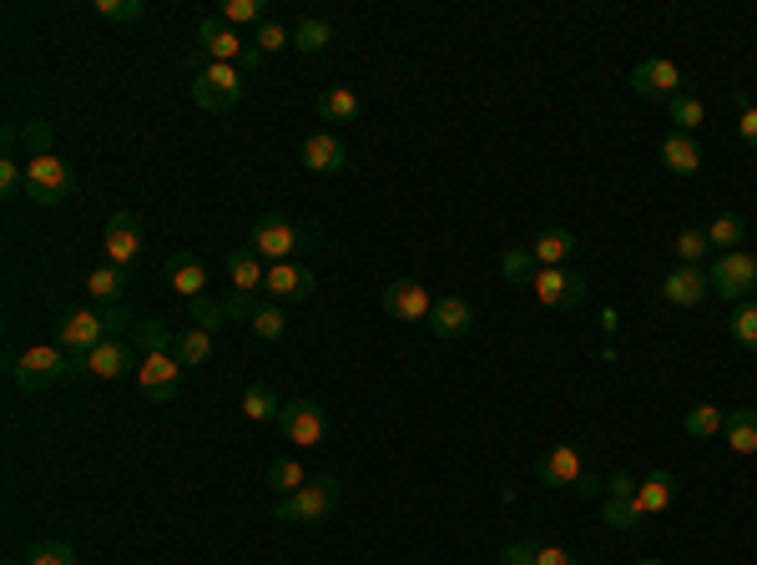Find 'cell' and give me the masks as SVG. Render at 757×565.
<instances>
[{
    "instance_id": "6da1fadb",
    "label": "cell",
    "mask_w": 757,
    "mask_h": 565,
    "mask_svg": "<svg viewBox=\"0 0 757 565\" xmlns=\"http://www.w3.org/2000/svg\"><path fill=\"white\" fill-rule=\"evenodd\" d=\"M81 374H87L81 359L66 354L61 344L26 348L21 359H11V384L21 394H46V389H56V384H66V378H81Z\"/></svg>"
},
{
    "instance_id": "7a4b0ae2",
    "label": "cell",
    "mask_w": 757,
    "mask_h": 565,
    "mask_svg": "<svg viewBox=\"0 0 757 565\" xmlns=\"http://www.w3.org/2000/svg\"><path fill=\"white\" fill-rule=\"evenodd\" d=\"M248 247L262 262H298V253L313 247V228L293 222L288 213H262L248 232Z\"/></svg>"
},
{
    "instance_id": "3957f363",
    "label": "cell",
    "mask_w": 757,
    "mask_h": 565,
    "mask_svg": "<svg viewBox=\"0 0 757 565\" xmlns=\"http://www.w3.org/2000/svg\"><path fill=\"white\" fill-rule=\"evenodd\" d=\"M338 495H344V490H338V479H334V475H313L298 495L278 500L273 515H278L283 525H319V521H329V515L338 510Z\"/></svg>"
},
{
    "instance_id": "277c9868",
    "label": "cell",
    "mask_w": 757,
    "mask_h": 565,
    "mask_svg": "<svg viewBox=\"0 0 757 565\" xmlns=\"http://www.w3.org/2000/svg\"><path fill=\"white\" fill-rule=\"evenodd\" d=\"M76 192V172L72 162H61L56 152H41V157L26 162V197L41 207H61Z\"/></svg>"
},
{
    "instance_id": "5b68a950",
    "label": "cell",
    "mask_w": 757,
    "mask_h": 565,
    "mask_svg": "<svg viewBox=\"0 0 757 565\" xmlns=\"http://www.w3.org/2000/svg\"><path fill=\"white\" fill-rule=\"evenodd\" d=\"M192 102L203 112L222 116L243 102V72L238 66H222V61H207L203 72H192Z\"/></svg>"
},
{
    "instance_id": "8992f818",
    "label": "cell",
    "mask_w": 757,
    "mask_h": 565,
    "mask_svg": "<svg viewBox=\"0 0 757 565\" xmlns=\"http://www.w3.org/2000/svg\"><path fill=\"white\" fill-rule=\"evenodd\" d=\"M707 283H713L717 298H728V304H747L757 298V258L753 253H717V262L707 268Z\"/></svg>"
},
{
    "instance_id": "52a82bcc",
    "label": "cell",
    "mask_w": 757,
    "mask_h": 565,
    "mask_svg": "<svg viewBox=\"0 0 757 565\" xmlns=\"http://www.w3.org/2000/svg\"><path fill=\"white\" fill-rule=\"evenodd\" d=\"M313 288H319V278L308 262H268V273H262L268 304H304V298H313Z\"/></svg>"
},
{
    "instance_id": "ba28073f",
    "label": "cell",
    "mask_w": 757,
    "mask_h": 565,
    "mask_svg": "<svg viewBox=\"0 0 757 565\" xmlns=\"http://www.w3.org/2000/svg\"><path fill=\"white\" fill-rule=\"evenodd\" d=\"M530 288H536V298L546 308H555V313H570V308L586 304V278L576 273V268H536Z\"/></svg>"
},
{
    "instance_id": "9c48e42d",
    "label": "cell",
    "mask_w": 757,
    "mask_h": 565,
    "mask_svg": "<svg viewBox=\"0 0 757 565\" xmlns=\"http://www.w3.org/2000/svg\"><path fill=\"white\" fill-rule=\"evenodd\" d=\"M378 304H384L389 319H405V323H429V313H435V298H429V288L420 278H394Z\"/></svg>"
},
{
    "instance_id": "30bf717a",
    "label": "cell",
    "mask_w": 757,
    "mask_h": 565,
    "mask_svg": "<svg viewBox=\"0 0 757 565\" xmlns=\"http://www.w3.org/2000/svg\"><path fill=\"white\" fill-rule=\"evenodd\" d=\"M631 87H637V97H646V102H671V97H682L687 91V76L677 72V61L652 56L631 72Z\"/></svg>"
},
{
    "instance_id": "8fae6325",
    "label": "cell",
    "mask_w": 757,
    "mask_h": 565,
    "mask_svg": "<svg viewBox=\"0 0 757 565\" xmlns=\"http://www.w3.org/2000/svg\"><path fill=\"white\" fill-rule=\"evenodd\" d=\"M278 429L288 435V445L308 450V445H323V435H329V414H323L313 399H293V405H283V414H278Z\"/></svg>"
},
{
    "instance_id": "7c38bea8",
    "label": "cell",
    "mask_w": 757,
    "mask_h": 565,
    "mask_svg": "<svg viewBox=\"0 0 757 565\" xmlns=\"http://www.w3.org/2000/svg\"><path fill=\"white\" fill-rule=\"evenodd\" d=\"M106 323H102V308H72L66 319H61V348L76 354V359H87L97 344H106Z\"/></svg>"
},
{
    "instance_id": "4fadbf2b",
    "label": "cell",
    "mask_w": 757,
    "mask_h": 565,
    "mask_svg": "<svg viewBox=\"0 0 757 565\" xmlns=\"http://www.w3.org/2000/svg\"><path fill=\"white\" fill-rule=\"evenodd\" d=\"M146 247V228L137 213H112L106 222V262H117V268H131V262L142 258Z\"/></svg>"
},
{
    "instance_id": "5bb4252c",
    "label": "cell",
    "mask_w": 757,
    "mask_h": 565,
    "mask_svg": "<svg viewBox=\"0 0 757 565\" xmlns=\"http://www.w3.org/2000/svg\"><path fill=\"white\" fill-rule=\"evenodd\" d=\"M137 384H142V394L152 405H167L177 394V384H182V363H177L172 354H146V359L137 363Z\"/></svg>"
},
{
    "instance_id": "9a60e30c",
    "label": "cell",
    "mask_w": 757,
    "mask_h": 565,
    "mask_svg": "<svg viewBox=\"0 0 757 565\" xmlns=\"http://www.w3.org/2000/svg\"><path fill=\"white\" fill-rule=\"evenodd\" d=\"M192 36H197V51H203L207 61H222V66H238V61H243V51H248V46H243V36H238L233 26H222L218 15H213V21H203V26L192 30Z\"/></svg>"
},
{
    "instance_id": "2e32d148",
    "label": "cell",
    "mask_w": 757,
    "mask_h": 565,
    "mask_svg": "<svg viewBox=\"0 0 757 565\" xmlns=\"http://www.w3.org/2000/svg\"><path fill=\"white\" fill-rule=\"evenodd\" d=\"M707 293H713V283H707V268H687V262H677V268L667 273V283H662V304L697 308Z\"/></svg>"
},
{
    "instance_id": "e0dca14e",
    "label": "cell",
    "mask_w": 757,
    "mask_h": 565,
    "mask_svg": "<svg viewBox=\"0 0 757 565\" xmlns=\"http://www.w3.org/2000/svg\"><path fill=\"white\" fill-rule=\"evenodd\" d=\"M536 475H540V485H551V490H561V485H581V475H586V464H581V450L576 445H555V450H546L536 460Z\"/></svg>"
},
{
    "instance_id": "ac0fdd59",
    "label": "cell",
    "mask_w": 757,
    "mask_h": 565,
    "mask_svg": "<svg viewBox=\"0 0 757 565\" xmlns=\"http://www.w3.org/2000/svg\"><path fill=\"white\" fill-rule=\"evenodd\" d=\"M304 167L319 177H334L349 167V142L344 137H334V131H313L304 142Z\"/></svg>"
},
{
    "instance_id": "d6986e66",
    "label": "cell",
    "mask_w": 757,
    "mask_h": 565,
    "mask_svg": "<svg viewBox=\"0 0 757 565\" xmlns=\"http://www.w3.org/2000/svg\"><path fill=\"white\" fill-rule=\"evenodd\" d=\"M137 363H142V359H137L121 338H106V344H97L87 359H81V369H87L91 378H121V374H131Z\"/></svg>"
},
{
    "instance_id": "ffe728a7",
    "label": "cell",
    "mask_w": 757,
    "mask_h": 565,
    "mask_svg": "<svg viewBox=\"0 0 757 565\" xmlns=\"http://www.w3.org/2000/svg\"><path fill=\"white\" fill-rule=\"evenodd\" d=\"M162 278H167V288L177 293V298H203V288H207V268H203V258H192V253H172L167 258V268H162Z\"/></svg>"
},
{
    "instance_id": "44dd1931",
    "label": "cell",
    "mask_w": 757,
    "mask_h": 565,
    "mask_svg": "<svg viewBox=\"0 0 757 565\" xmlns=\"http://www.w3.org/2000/svg\"><path fill=\"white\" fill-rule=\"evenodd\" d=\"M470 323H475V308L460 298V293H450V298H435V313H429V329H435L439 338H460L470 334Z\"/></svg>"
},
{
    "instance_id": "7402d4cb",
    "label": "cell",
    "mask_w": 757,
    "mask_h": 565,
    "mask_svg": "<svg viewBox=\"0 0 757 565\" xmlns=\"http://www.w3.org/2000/svg\"><path fill=\"white\" fill-rule=\"evenodd\" d=\"M662 167L677 177H692L702 167V146L692 142L687 131H667V137H662Z\"/></svg>"
},
{
    "instance_id": "603a6c76",
    "label": "cell",
    "mask_w": 757,
    "mask_h": 565,
    "mask_svg": "<svg viewBox=\"0 0 757 565\" xmlns=\"http://www.w3.org/2000/svg\"><path fill=\"white\" fill-rule=\"evenodd\" d=\"M262 273H268V262H262L248 243L228 253V278H233V293H262Z\"/></svg>"
},
{
    "instance_id": "cb8c5ba5",
    "label": "cell",
    "mask_w": 757,
    "mask_h": 565,
    "mask_svg": "<svg viewBox=\"0 0 757 565\" xmlns=\"http://www.w3.org/2000/svg\"><path fill=\"white\" fill-rule=\"evenodd\" d=\"M671 500H677V479L667 475V470H652V475L637 485V505L641 515H667Z\"/></svg>"
},
{
    "instance_id": "d4e9b609",
    "label": "cell",
    "mask_w": 757,
    "mask_h": 565,
    "mask_svg": "<svg viewBox=\"0 0 757 565\" xmlns=\"http://www.w3.org/2000/svg\"><path fill=\"white\" fill-rule=\"evenodd\" d=\"M707 243H713V253H737V247L747 243V218L743 213H717L713 222H707Z\"/></svg>"
},
{
    "instance_id": "484cf974",
    "label": "cell",
    "mask_w": 757,
    "mask_h": 565,
    "mask_svg": "<svg viewBox=\"0 0 757 565\" xmlns=\"http://www.w3.org/2000/svg\"><path fill=\"white\" fill-rule=\"evenodd\" d=\"M530 253H536L540 268H566V258L576 253V237H570L566 228H546V232H536Z\"/></svg>"
},
{
    "instance_id": "4316f807",
    "label": "cell",
    "mask_w": 757,
    "mask_h": 565,
    "mask_svg": "<svg viewBox=\"0 0 757 565\" xmlns=\"http://www.w3.org/2000/svg\"><path fill=\"white\" fill-rule=\"evenodd\" d=\"M87 288L97 304H121V293H127V268H117V262H102V268H91Z\"/></svg>"
},
{
    "instance_id": "83f0119b",
    "label": "cell",
    "mask_w": 757,
    "mask_h": 565,
    "mask_svg": "<svg viewBox=\"0 0 757 565\" xmlns=\"http://www.w3.org/2000/svg\"><path fill=\"white\" fill-rule=\"evenodd\" d=\"M722 435H728L732 454H757V409H732Z\"/></svg>"
},
{
    "instance_id": "f1b7e54d",
    "label": "cell",
    "mask_w": 757,
    "mask_h": 565,
    "mask_svg": "<svg viewBox=\"0 0 757 565\" xmlns=\"http://www.w3.org/2000/svg\"><path fill=\"white\" fill-rule=\"evenodd\" d=\"M329 41H334V26H329V21H319V15H304V21L293 26V51H304V56H319V51H329Z\"/></svg>"
},
{
    "instance_id": "f546056e",
    "label": "cell",
    "mask_w": 757,
    "mask_h": 565,
    "mask_svg": "<svg viewBox=\"0 0 757 565\" xmlns=\"http://www.w3.org/2000/svg\"><path fill=\"white\" fill-rule=\"evenodd\" d=\"M172 359L182 363V369H197V363H207V359H213V334H207V329H182V334H177Z\"/></svg>"
},
{
    "instance_id": "4dcf8cb0",
    "label": "cell",
    "mask_w": 757,
    "mask_h": 565,
    "mask_svg": "<svg viewBox=\"0 0 757 565\" xmlns=\"http://www.w3.org/2000/svg\"><path fill=\"white\" fill-rule=\"evenodd\" d=\"M682 429L692 439H717L722 429H728V414H722L717 405H692L687 409V420H682Z\"/></svg>"
},
{
    "instance_id": "1f68e13d",
    "label": "cell",
    "mask_w": 757,
    "mask_h": 565,
    "mask_svg": "<svg viewBox=\"0 0 757 565\" xmlns=\"http://www.w3.org/2000/svg\"><path fill=\"white\" fill-rule=\"evenodd\" d=\"M308 479H313V475H308V470H304V464H298V460H273V464H268V485H273V495H278V500H288V495H298V490H304V485H308Z\"/></svg>"
},
{
    "instance_id": "d6a6232c",
    "label": "cell",
    "mask_w": 757,
    "mask_h": 565,
    "mask_svg": "<svg viewBox=\"0 0 757 565\" xmlns=\"http://www.w3.org/2000/svg\"><path fill=\"white\" fill-rule=\"evenodd\" d=\"M359 112H364V102H359L354 91H344V87L319 91V116L323 121H354Z\"/></svg>"
},
{
    "instance_id": "836d02e7",
    "label": "cell",
    "mask_w": 757,
    "mask_h": 565,
    "mask_svg": "<svg viewBox=\"0 0 757 565\" xmlns=\"http://www.w3.org/2000/svg\"><path fill=\"white\" fill-rule=\"evenodd\" d=\"M243 414H248L253 424H278L283 405H278V394L268 389V384H248V394H243Z\"/></svg>"
},
{
    "instance_id": "e575fe53",
    "label": "cell",
    "mask_w": 757,
    "mask_h": 565,
    "mask_svg": "<svg viewBox=\"0 0 757 565\" xmlns=\"http://www.w3.org/2000/svg\"><path fill=\"white\" fill-rule=\"evenodd\" d=\"M728 334L737 348H747V354H757V298H747V304L732 308V323H728Z\"/></svg>"
},
{
    "instance_id": "d590c367",
    "label": "cell",
    "mask_w": 757,
    "mask_h": 565,
    "mask_svg": "<svg viewBox=\"0 0 757 565\" xmlns=\"http://www.w3.org/2000/svg\"><path fill=\"white\" fill-rule=\"evenodd\" d=\"M253 334L262 338V344H278V338L288 334V319H283V304H268V298H262L258 304V313H253Z\"/></svg>"
},
{
    "instance_id": "8d00e7d4",
    "label": "cell",
    "mask_w": 757,
    "mask_h": 565,
    "mask_svg": "<svg viewBox=\"0 0 757 565\" xmlns=\"http://www.w3.org/2000/svg\"><path fill=\"white\" fill-rule=\"evenodd\" d=\"M222 26H262L268 21V5L262 0H222V11H218Z\"/></svg>"
},
{
    "instance_id": "74e56055",
    "label": "cell",
    "mask_w": 757,
    "mask_h": 565,
    "mask_svg": "<svg viewBox=\"0 0 757 565\" xmlns=\"http://www.w3.org/2000/svg\"><path fill=\"white\" fill-rule=\"evenodd\" d=\"M671 121H677L671 131H687V137H692V131L707 121V106H702L692 91H682V97H671Z\"/></svg>"
},
{
    "instance_id": "f35d334b",
    "label": "cell",
    "mask_w": 757,
    "mask_h": 565,
    "mask_svg": "<svg viewBox=\"0 0 757 565\" xmlns=\"http://www.w3.org/2000/svg\"><path fill=\"white\" fill-rule=\"evenodd\" d=\"M188 323H192V329L218 334L222 323H228V313H222V298H207V293H203V298H192V304H188Z\"/></svg>"
},
{
    "instance_id": "ab89813d",
    "label": "cell",
    "mask_w": 757,
    "mask_h": 565,
    "mask_svg": "<svg viewBox=\"0 0 757 565\" xmlns=\"http://www.w3.org/2000/svg\"><path fill=\"white\" fill-rule=\"evenodd\" d=\"M137 348H142V359H146V354H172V348H177V334L167 329V323H157V319H152V323H137Z\"/></svg>"
},
{
    "instance_id": "60d3db41",
    "label": "cell",
    "mask_w": 757,
    "mask_h": 565,
    "mask_svg": "<svg viewBox=\"0 0 757 565\" xmlns=\"http://www.w3.org/2000/svg\"><path fill=\"white\" fill-rule=\"evenodd\" d=\"M671 253H677V262H687V268H702V258L713 253V243H707V232L687 228V232H677V243H671Z\"/></svg>"
},
{
    "instance_id": "b9f144b4",
    "label": "cell",
    "mask_w": 757,
    "mask_h": 565,
    "mask_svg": "<svg viewBox=\"0 0 757 565\" xmlns=\"http://www.w3.org/2000/svg\"><path fill=\"white\" fill-rule=\"evenodd\" d=\"M601 521L612 525V530H637L646 515H641L637 495H631V500H606V505H601Z\"/></svg>"
},
{
    "instance_id": "7bdbcfd3",
    "label": "cell",
    "mask_w": 757,
    "mask_h": 565,
    "mask_svg": "<svg viewBox=\"0 0 757 565\" xmlns=\"http://www.w3.org/2000/svg\"><path fill=\"white\" fill-rule=\"evenodd\" d=\"M536 253H530V247H510L505 258H500V273L510 278V283H530V278H536Z\"/></svg>"
},
{
    "instance_id": "ee69618b",
    "label": "cell",
    "mask_w": 757,
    "mask_h": 565,
    "mask_svg": "<svg viewBox=\"0 0 757 565\" xmlns=\"http://www.w3.org/2000/svg\"><path fill=\"white\" fill-rule=\"evenodd\" d=\"M26 565H76V551H72V540H41L36 551H30Z\"/></svg>"
},
{
    "instance_id": "f6af8a7d",
    "label": "cell",
    "mask_w": 757,
    "mask_h": 565,
    "mask_svg": "<svg viewBox=\"0 0 757 565\" xmlns=\"http://www.w3.org/2000/svg\"><path fill=\"white\" fill-rule=\"evenodd\" d=\"M253 46H258L262 56H278L283 46H293V30H288V26H278V21H262L258 36H253Z\"/></svg>"
},
{
    "instance_id": "bcb514c9",
    "label": "cell",
    "mask_w": 757,
    "mask_h": 565,
    "mask_svg": "<svg viewBox=\"0 0 757 565\" xmlns=\"http://www.w3.org/2000/svg\"><path fill=\"white\" fill-rule=\"evenodd\" d=\"M91 11L102 15V21H142L146 5H142V0H97Z\"/></svg>"
},
{
    "instance_id": "7dc6e473",
    "label": "cell",
    "mask_w": 757,
    "mask_h": 565,
    "mask_svg": "<svg viewBox=\"0 0 757 565\" xmlns=\"http://www.w3.org/2000/svg\"><path fill=\"white\" fill-rule=\"evenodd\" d=\"M258 304H262L258 293H233V288L222 293V313H228V323H233V319H253Z\"/></svg>"
},
{
    "instance_id": "c3c4849f",
    "label": "cell",
    "mask_w": 757,
    "mask_h": 565,
    "mask_svg": "<svg viewBox=\"0 0 757 565\" xmlns=\"http://www.w3.org/2000/svg\"><path fill=\"white\" fill-rule=\"evenodd\" d=\"M0 192H5V197L26 192V162H15L11 152H5V162H0Z\"/></svg>"
},
{
    "instance_id": "681fc988",
    "label": "cell",
    "mask_w": 757,
    "mask_h": 565,
    "mask_svg": "<svg viewBox=\"0 0 757 565\" xmlns=\"http://www.w3.org/2000/svg\"><path fill=\"white\" fill-rule=\"evenodd\" d=\"M536 551L540 545H530V540H510V545H500V565H536Z\"/></svg>"
},
{
    "instance_id": "f907efd6",
    "label": "cell",
    "mask_w": 757,
    "mask_h": 565,
    "mask_svg": "<svg viewBox=\"0 0 757 565\" xmlns=\"http://www.w3.org/2000/svg\"><path fill=\"white\" fill-rule=\"evenodd\" d=\"M15 137H21V142H30V146H36V152H30V157H41V152H51V127H46V121H26V127L15 131Z\"/></svg>"
},
{
    "instance_id": "816d5d0a",
    "label": "cell",
    "mask_w": 757,
    "mask_h": 565,
    "mask_svg": "<svg viewBox=\"0 0 757 565\" xmlns=\"http://www.w3.org/2000/svg\"><path fill=\"white\" fill-rule=\"evenodd\" d=\"M637 495V479L631 475H612L606 479V500H631Z\"/></svg>"
},
{
    "instance_id": "f5cc1de1",
    "label": "cell",
    "mask_w": 757,
    "mask_h": 565,
    "mask_svg": "<svg viewBox=\"0 0 757 565\" xmlns=\"http://www.w3.org/2000/svg\"><path fill=\"white\" fill-rule=\"evenodd\" d=\"M536 565H581L570 551H561V545H540L536 551Z\"/></svg>"
},
{
    "instance_id": "db71d44e",
    "label": "cell",
    "mask_w": 757,
    "mask_h": 565,
    "mask_svg": "<svg viewBox=\"0 0 757 565\" xmlns=\"http://www.w3.org/2000/svg\"><path fill=\"white\" fill-rule=\"evenodd\" d=\"M737 137H743V142L757 152V106H747V112H743V121H737Z\"/></svg>"
},
{
    "instance_id": "11a10c76",
    "label": "cell",
    "mask_w": 757,
    "mask_h": 565,
    "mask_svg": "<svg viewBox=\"0 0 757 565\" xmlns=\"http://www.w3.org/2000/svg\"><path fill=\"white\" fill-rule=\"evenodd\" d=\"M262 61H268V56H262L258 46H248V51H243V61H238V72H262Z\"/></svg>"
},
{
    "instance_id": "9f6ffc18",
    "label": "cell",
    "mask_w": 757,
    "mask_h": 565,
    "mask_svg": "<svg viewBox=\"0 0 757 565\" xmlns=\"http://www.w3.org/2000/svg\"><path fill=\"white\" fill-rule=\"evenodd\" d=\"M601 490H606V485H601L596 475H581V485H576V495H581V500H596Z\"/></svg>"
},
{
    "instance_id": "6f0895ef",
    "label": "cell",
    "mask_w": 757,
    "mask_h": 565,
    "mask_svg": "<svg viewBox=\"0 0 757 565\" xmlns=\"http://www.w3.org/2000/svg\"><path fill=\"white\" fill-rule=\"evenodd\" d=\"M641 565H662V561H641Z\"/></svg>"
},
{
    "instance_id": "680465c9",
    "label": "cell",
    "mask_w": 757,
    "mask_h": 565,
    "mask_svg": "<svg viewBox=\"0 0 757 565\" xmlns=\"http://www.w3.org/2000/svg\"><path fill=\"white\" fill-rule=\"evenodd\" d=\"M5 565H21V561H5Z\"/></svg>"
}]
</instances>
